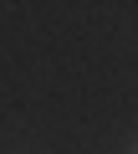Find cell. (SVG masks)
I'll use <instances>...</instances> for the list:
<instances>
[{
  "instance_id": "6da1fadb",
  "label": "cell",
  "mask_w": 138,
  "mask_h": 154,
  "mask_svg": "<svg viewBox=\"0 0 138 154\" xmlns=\"http://www.w3.org/2000/svg\"><path fill=\"white\" fill-rule=\"evenodd\" d=\"M128 154H138V139H133V144H128Z\"/></svg>"
}]
</instances>
